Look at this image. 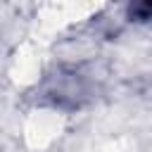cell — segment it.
Segmentation results:
<instances>
[{"label": "cell", "mask_w": 152, "mask_h": 152, "mask_svg": "<svg viewBox=\"0 0 152 152\" xmlns=\"http://www.w3.org/2000/svg\"><path fill=\"white\" fill-rule=\"evenodd\" d=\"M133 14H135V17H140V19L152 17V0H138V7L133 10Z\"/></svg>", "instance_id": "1"}]
</instances>
